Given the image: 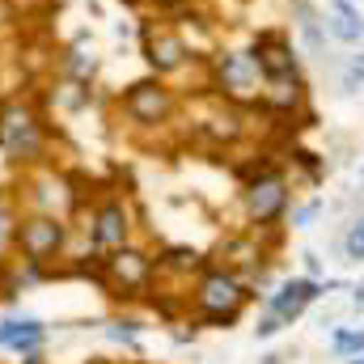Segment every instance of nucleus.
I'll return each instance as SVG.
<instances>
[{"label":"nucleus","mask_w":364,"mask_h":364,"mask_svg":"<svg viewBox=\"0 0 364 364\" xmlns=\"http://www.w3.org/2000/svg\"><path fill=\"white\" fill-rule=\"evenodd\" d=\"M242 301H246V288H242V279L229 272H212L199 279V292H195V305H199V314L208 318V322H216V326H229V322H237V314H242Z\"/></svg>","instance_id":"obj_1"},{"label":"nucleus","mask_w":364,"mask_h":364,"mask_svg":"<svg viewBox=\"0 0 364 364\" xmlns=\"http://www.w3.org/2000/svg\"><path fill=\"white\" fill-rule=\"evenodd\" d=\"M216 81H220V90L225 97H233V102H255V97H263V73H259V64H255V55H242V51H225V55H216Z\"/></svg>","instance_id":"obj_2"},{"label":"nucleus","mask_w":364,"mask_h":364,"mask_svg":"<svg viewBox=\"0 0 364 364\" xmlns=\"http://www.w3.org/2000/svg\"><path fill=\"white\" fill-rule=\"evenodd\" d=\"M13 242L21 246V255H26L30 263H43V259H51V255L64 246V225H60V216L38 212V216L21 220V225L13 229Z\"/></svg>","instance_id":"obj_3"},{"label":"nucleus","mask_w":364,"mask_h":364,"mask_svg":"<svg viewBox=\"0 0 364 364\" xmlns=\"http://www.w3.org/2000/svg\"><path fill=\"white\" fill-rule=\"evenodd\" d=\"M0 144L17 157H34L38 144H43V127H38V114L21 102L4 106L0 110Z\"/></svg>","instance_id":"obj_4"},{"label":"nucleus","mask_w":364,"mask_h":364,"mask_svg":"<svg viewBox=\"0 0 364 364\" xmlns=\"http://www.w3.org/2000/svg\"><path fill=\"white\" fill-rule=\"evenodd\" d=\"M127 233H132V225H127V208H123L119 199H106V203L93 208L90 242L97 250H119V246H127Z\"/></svg>","instance_id":"obj_5"},{"label":"nucleus","mask_w":364,"mask_h":364,"mask_svg":"<svg viewBox=\"0 0 364 364\" xmlns=\"http://www.w3.org/2000/svg\"><path fill=\"white\" fill-rule=\"evenodd\" d=\"M123 106H127V114L136 123H166L170 110H174V97H170V90L161 81H140V85L127 90Z\"/></svg>","instance_id":"obj_6"},{"label":"nucleus","mask_w":364,"mask_h":364,"mask_svg":"<svg viewBox=\"0 0 364 364\" xmlns=\"http://www.w3.org/2000/svg\"><path fill=\"white\" fill-rule=\"evenodd\" d=\"M149 275H153V259H149V255H140V250L119 246V250H110V255H106V279H110L114 288H123V292L144 288V284H149Z\"/></svg>","instance_id":"obj_7"},{"label":"nucleus","mask_w":364,"mask_h":364,"mask_svg":"<svg viewBox=\"0 0 364 364\" xmlns=\"http://www.w3.org/2000/svg\"><path fill=\"white\" fill-rule=\"evenodd\" d=\"M246 208H250V216L259 225L275 220L288 208V182L279 178V174H259V178L250 182V191H246Z\"/></svg>","instance_id":"obj_8"},{"label":"nucleus","mask_w":364,"mask_h":364,"mask_svg":"<svg viewBox=\"0 0 364 364\" xmlns=\"http://www.w3.org/2000/svg\"><path fill=\"white\" fill-rule=\"evenodd\" d=\"M144 55H149V64H153L157 73H178L191 51H186V43H182L174 30L149 26V30H144Z\"/></svg>","instance_id":"obj_9"},{"label":"nucleus","mask_w":364,"mask_h":364,"mask_svg":"<svg viewBox=\"0 0 364 364\" xmlns=\"http://www.w3.org/2000/svg\"><path fill=\"white\" fill-rule=\"evenodd\" d=\"M255 64H259V73L267 81H292L296 77V55L279 34H263L255 43Z\"/></svg>","instance_id":"obj_10"},{"label":"nucleus","mask_w":364,"mask_h":364,"mask_svg":"<svg viewBox=\"0 0 364 364\" xmlns=\"http://www.w3.org/2000/svg\"><path fill=\"white\" fill-rule=\"evenodd\" d=\"M318 296H322V284H318V279H288V284L272 296V314L279 322H296V318L305 314V305L318 301Z\"/></svg>","instance_id":"obj_11"},{"label":"nucleus","mask_w":364,"mask_h":364,"mask_svg":"<svg viewBox=\"0 0 364 364\" xmlns=\"http://www.w3.org/2000/svg\"><path fill=\"white\" fill-rule=\"evenodd\" d=\"M43 335H47V326H43L38 318H4V322H0V348H9V352H17V356L38 352Z\"/></svg>","instance_id":"obj_12"},{"label":"nucleus","mask_w":364,"mask_h":364,"mask_svg":"<svg viewBox=\"0 0 364 364\" xmlns=\"http://www.w3.org/2000/svg\"><path fill=\"white\" fill-rule=\"evenodd\" d=\"M331 34L343 43H360L364 38V17L348 0H331Z\"/></svg>","instance_id":"obj_13"},{"label":"nucleus","mask_w":364,"mask_h":364,"mask_svg":"<svg viewBox=\"0 0 364 364\" xmlns=\"http://www.w3.org/2000/svg\"><path fill=\"white\" fill-rule=\"evenodd\" d=\"M34 203H38L47 216L64 212V203H68V191H64V182L55 178V174H47V178L38 182V195H34Z\"/></svg>","instance_id":"obj_14"},{"label":"nucleus","mask_w":364,"mask_h":364,"mask_svg":"<svg viewBox=\"0 0 364 364\" xmlns=\"http://www.w3.org/2000/svg\"><path fill=\"white\" fill-rule=\"evenodd\" d=\"M331 352H335L339 360L364 356V331H335V335H331Z\"/></svg>","instance_id":"obj_15"},{"label":"nucleus","mask_w":364,"mask_h":364,"mask_svg":"<svg viewBox=\"0 0 364 364\" xmlns=\"http://www.w3.org/2000/svg\"><path fill=\"white\" fill-rule=\"evenodd\" d=\"M343 259L348 263H364V216L348 229V237H343Z\"/></svg>","instance_id":"obj_16"},{"label":"nucleus","mask_w":364,"mask_h":364,"mask_svg":"<svg viewBox=\"0 0 364 364\" xmlns=\"http://www.w3.org/2000/svg\"><path fill=\"white\" fill-rule=\"evenodd\" d=\"M360 85H364V51L352 55L348 68H343V90H360Z\"/></svg>","instance_id":"obj_17"},{"label":"nucleus","mask_w":364,"mask_h":364,"mask_svg":"<svg viewBox=\"0 0 364 364\" xmlns=\"http://www.w3.org/2000/svg\"><path fill=\"white\" fill-rule=\"evenodd\" d=\"M166 263H170L174 272H195V267H199L195 250H170V255H166Z\"/></svg>","instance_id":"obj_18"},{"label":"nucleus","mask_w":364,"mask_h":364,"mask_svg":"<svg viewBox=\"0 0 364 364\" xmlns=\"http://www.w3.org/2000/svg\"><path fill=\"white\" fill-rule=\"evenodd\" d=\"M279 331H284V322H279L275 314H267V318L255 326V335H259V339H272V335H279Z\"/></svg>","instance_id":"obj_19"},{"label":"nucleus","mask_w":364,"mask_h":364,"mask_svg":"<svg viewBox=\"0 0 364 364\" xmlns=\"http://www.w3.org/2000/svg\"><path fill=\"white\" fill-rule=\"evenodd\" d=\"M314 216H318V203H305V208H301V212H296V225H301V229H305V225H309V220H314Z\"/></svg>","instance_id":"obj_20"},{"label":"nucleus","mask_w":364,"mask_h":364,"mask_svg":"<svg viewBox=\"0 0 364 364\" xmlns=\"http://www.w3.org/2000/svg\"><path fill=\"white\" fill-rule=\"evenodd\" d=\"M356 364H364V360H360V356H356Z\"/></svg>","instance_id":"obj_21"}]
</instances>
